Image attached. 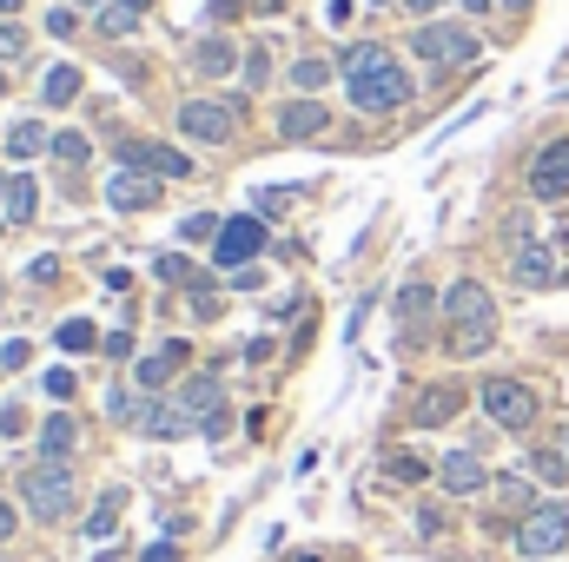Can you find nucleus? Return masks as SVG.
Here are the masks:
<instances>
[{"instance_id": "nucleus-1", "label": "nucleus", "mask_w": 569, "mask_h": 562, "mask_svg": "<svg viewBox=\"0 0 569 562\" xmlns=\"http://www.w3.org/2000/svg\"><path fill=\"white\" fill-rule=\"evenodd\" d=\"M338 66H345L351 106H365V113H398L411 99V73L391 60V46H351Z\"/></svg>"}, {"instance_id": "nucleus-2", "label": "nucleus", "mask_w": 569, "mask_h": 562, "mask_svg": "<svg viewBox=\"0 0 569 562\" xmlns=\"http://www.w3.org/2000/svg\"><path fill=\"white\" fill-rule=\"evenodd\" d=\"M239 113H245V99H179V139H192V146H225L232 139V126H239Z\"/></svg>"}, {"instance_id": "nucleus-3", "label": "nucleus", "mask_w": 569, "mask_h": 562, "mask_svg": "<svg viewBox=\"0 0 569 562\" xmlns=\"http://www.w3.org/2000/svg\"><path fill=\"white\" fill-rule=\"evenodd\" d=\"M20 503H27L40 523H60V517L73 510V470H66V464H33V470L20 477Z\"/></svg>"}, {"instance_id": "nucleus-4", "label": "nucleus", "mask_w": 569, "mask_h": 562, "mask_svg": "<svg viewBox=\"0 0 569 562\" xmlns=\"http://www.w3.org/2000/svg\"><path fill=\"white\" fill-rule=\"evenodd\" d=\"M411 46H418V60H431V66H471V60H477V33L457 26V20H424V26L411 33Z\"/></svg>"}, {"instance_id": "nucleus-5", "label": "nucleus", "mask_w": 569, "mask_h": 562, "mask_svg": "<svg viewBox=\"0 0 569 562\" xmlns=\"http://www.w3.org/2000/svg\"><path fill=\"white\" fill-rule=\"evenodd\" d=\"M477 404H484V417L504 424V431H530V424H537V391H530L524 378H491V384L477 391Z\"/></svg>"}, {"instance_id": "nucleus-6", "label": "nucleus", "mask_w": 569, "mask_h": 562, "mask_svg": "<svg viewBox=\"0 0 569 562\" xmlns=\"http://www.w3.org/2000/svg\"><path fill=\"white\" fill-rule=\"evenodd\" d=\"M569 543V503H537L524 523H517V550L530 562H550Z\"/></svg>"}, {"instance_id": "nucleus-7", "label": "nucleus", "mask_w": 569, "mask_h": 562, "mask_svg": "<svg viewBox=\"0 0 569 562\" xmlns=\"http://www.w3.org/2000/svg\"><path fill=\"white\" fill-rule=\"evenodd\" d=\"M444 318H451L457 331H471V325H497V298H491L477 278H457V285L444 291Z\"/></svg>"}, {"instance_id": "nucleus-8", "label": "nucleus", "mask_w": 569, "mask_h": 562, "mask_svg": "<svg viewBox=\"0 0 569 562\" xmlns=\"http://www.w3.org/2000/svg\"><path fill=\"white\" fill-rule=\"evenodd\" d=\"M530 192H537V199H569V139L537 146V159H530Z\"/></svg>"}, {"instance_id": "nucleus-9", "label": "nucleus", "mask_w": 569, "mask_h": 562, "mask_svg": "<svg viewBox=\"0 0 569 562\" xmlns=\"http://www.w3.org/2000/svg\"><path fill=\"white\" fill-rule=\"evenodd\" d=\"M212 252H219V265H225V272H239V265H252V258L265 252V225H259V219H232V225L219 232V245H212Z\"/></svg>"}, {"instance_id": "nucleus-10", "label": "nucleus", "mask_w": 569, "mask_h": 562, "mask_svg": "<svg viewBox=\"0 0 569 562\" xmlns=\"http://www.w3.org/2000/svg\"><path fill=\"white\" fill-rule=\"evenodd\" d=\"M325 126H331V113H325L318 99H292V106H278V139H285V146L325 139Z\"/></svg>"}, {"instance_id": "nucleus-11", "label": "nucleus", "mask_w": 569, "mask_h": 562, "mask_svg": "<svg viewBox=\"0 0 569 562\" xmlns=\"http://www.w3.org/2000/svg\"><path fill=\"white\" fill-rule=\"evenodd\" d=\"M438 484H444L451 497H477V490H491V470H484V457L457 450V457H444V464H438Z\"/></svg>"}, {"instance_id": "nucleus-12", "label": "nucleus", "mask_w": 569, "mask_h": 562, "mask_svg": "<svg viewBox=\"0 0 569 562\" xmlns=\"http://www.w3.org/2000/svg\"><path fill=\"white\" fill-rule=\"evenodd\" d=\"M510 278L537 291V285H557V278H563V265H557V252H550V245H517V258H510Z\"/></svg>"}, {"instance_id": "nucleus-13", "label": "nucleus", "mask_w": 569, "mask_h": 562, "mask_svg": "<svg viewBox=\"0 0 569 562\" xmlns=\"http://www.w3.org/2000/svg\"><path fill=\"white\" fill-rule=\"evenodd\" d=\"M106 199H113L119 212H146V205H159V179H146V172H113V179H106Z\"/></svg>"}, {"instance_id": "nucleus-14", "label": "nucleus", "mask_w": 569, "mask_h": 562, "mask_svg": "<svg viewBox=\"0 0 569 562\" xmlns=\"http://www.w3.org/2000/svg\"><path fill=\"white\" fill-rule=\"evenodd\" d=\"M172 404H179V417H186V424H206L212 411H225V404H219V378H212V371L186 378V391H179Z\"/></svg>"}, {"instance_id": "nucleus-15", "label": "nucleus", "mask_w": 569, "mask_h": 562, "mask_svg": "<svg viewBox=\"0 0 569 562\" xmlns=\"http://www.w3.org/2000/svg\"><path fill=\"white\" fill-rule=\"evenodd\" d=\"M186 66H192L199 79H225V73H232V40H225V33H206V40H192Z\"/></svg>"}, {"instance_id": "nucleus-16", "label": "nucleus", "mask_w": 569, "mask_h": 562, "mask_svg": "<svg viewBox=\"0 0 569 562\" xmlns=\"http://www.w3.org/2000/svg\"><path fill=\"white\" fill-rule=\"evenodd\" d=\"M457 411H464V391H457V384H431V391L418 397V411H411V417H418L424 431H438V424H451Z\"/></svg>"}, {"instance_id": "nucleus-17", "label": "nucleus", "mask_w": 569, "mask_h": 562, "mask_svg": "<svg viewBox=\"0 0 569 562\" xmlns=\"http://www.w3.org/2000/svg\"><path fill=\"white\" fill-rule=\"evenodd\" d=\"M73 450H80V424H73L66 411L46 417V424H40V457H46V464H66Z\"/></svg>"}, {"instance_id": "nucleus-18", "label": "nucleus", "mask_w": 569, "mask_h": 562, "mask_svg": "<svg viewBox=\"0 0 569 562\" xmlns=\"http://www.w3.org/2000/svg\"><path fill=\"white\" fill-rule=\"evenodd\" d=\"M0 205H7V225H27V219H33V205H40L33 179H27V172H20V179H13V172H0Z\"/></svg>"}, {"instance_id": "nucleus-19", "label": "nucleus", "mask_w": 569, "mask_h": 562, "mask_svg": "<svg viewBox=\"0 0 569 562\" xmlns=\"http://www.w3.org/2000/svg\"><path fill=\"white\" fill-rule=\"evenodd\" d=\"M33 152H53V132L40 119H13L7 126V159H33Z\"/></svg>"}, {"instance_id": "nucleus-20", "label": "nucleus", "mask_w": 569, "mask_h": 562, "mask_svg": "<svg viewBox=\"0 0 569 562\" xmlns=\"http://www.w3.org/2000/svg\"><path fill=\"white\" fill-rule=\"evenodd\" d=\"M179 364H186V344H179V338H172V344H166V351H152V358H146V364H139V391H166V378H172V371H179Z\"/></svg>"}, {"instance_id": "nucleus-21", "label": "nucleus", "mask_w": 569, "mask_h": 562, "mask_svg": "<svg viewBox=\"0 0 569 562\" xmlns=\"http://www.w3.org/2000/svg\"><path fill=\"white\" fill-rule=\"evenodd\" d=\"M119 510H126V490H99V503H93V517H86V537L106 543V537L119 530Z\"/></svg>"}, {"instance_id": "nucleus-22", "label": "nucleus", "mask_w": 569, "mask_h": 562, "mask_svg": "<svg viewBox=\"0 0 569 562\" xmlns=\"http://www.w3.org/2000/svg\"><path fill=\"white\" fill-rule=\"evenodd\" d=\"M73 93H80V66H73V60L46 66V79H40V99H46V106H66Z\"/></svg>"}, {"instance_id": "nucleus-23", "label": "nucleus", "mask_w": 569, "mask_h": 562, "mask_svg": "<svg viewBox=\"0 0 569 562\" xmlns=\"http://www.w3.org/2000/svg\"><path fill=\"white\" fill-rule=\"evenodd\" d=\"M106 411H113V424H126V431H146V417H152L146 391H113V397H106Z\"/></svg>"}, {"instance_id": "nucleus-24", "label": "nucleus", "mask_w": 569, "mask_h": 562, "mask_svg": "<svg viewBox=\"0 0 569 562\" xmlns=\"http://www.w3.org/2000/svg\"><path fill=\"white\" fill-rule=\"evenodd\" d=\"M146 172L152 179H192V159L179 146H146Z\"/></svg>"}, {"instance_id": "nucleus-25", "label": "nucleus", "mask_w": 569, "mask_h": 562, "mask_svg": "<svg viewBox=\"0 0 569 562\" xmlns=\"http://www.w3.org/2000/svg\"><path fill=\"white\" fill-rule=\"evenodd\" d=\"M438 305H444V298H438V291H431V285H424V278H418V285H404V291H398V318H404V325H418V318H431V311H438Z\"/></svg>"}, {"instance_id": "nucleus-26", "label": "nucleus", "mask_w": 569, "mask_h": 562, "mask_svg": "<svg viewBox=\"0 0 569 562\" xmlns=\"http://www.w3.org/2000/svg\"><path fill=\"white\" fill-rule=\"evenodd\" d=\"M53 159H60V166H66V179H73V172H80V166L93 159V146H86V132H53Z\"/></svg>"}, {"instance_id": "nucleus-27", "label": "nucleus", "mask_w": 569, "mask_h": 562, "mask_svg": "<svg viewBox=\"0 0 569 562\" xmlns=\"http://www.w3.org/2000/svg\"><path fill=\"white\" fill-rule=\"evenodd\" d=\"M530 477L557 490V484H563V477H569V457H563V450H537V457H530Z\"/></svg>"}, {"instance_id": "nucleus-28", "label": "nucleus", "mask_w": 569, "mask_h": 562, "mask_svg": "<svg viewBox=\"0 0 569 562\" xmlns=\"http://www.w3.org/2000/svg\"><path fill=\"white\" fill-rule=\"evenodd\" d=\"M325 79H331V60H298V66H292V86H298L305 99H312Z\"/></svg>"}, {"instance_id": "nucleus-29", "label": "nucleus", "mask_w": 569, "mask_h": 562, "mask_svg": "<svg viewBox=\"0 0 569 562\" xmlns=\"http://www.w3.org/2000/svg\"><path fill=\"white\" fill-rule=\"evenodd\" d=\"M219 232H225V225H219L212 212H192V219L179 225V238H186V245H219Z\"/></svg>"}, {"instance_id": "nucleus-30", "label": "nucleus", "mask_w": 569, "mask_h": 562, "mask_svg": "<svg viewBox=\"0 0 569 562\" xmlns=\"http://www.w3.org/2000/svg\"><path fill=\"white\" fill-rule=\"evenodd\" d=\"M53 338H60V351H93V344H99V331H93L86 318H66Z\"/></svg>"}, {"instance_id": "nucleus-31", "label": "nucleus", "mask_w": 569, "mask_h": 562, "mask_svg": "<svg viewBox=\"0 0 569 562\" xmlns=\"http://www.w3.org/2000/svg\"><path fill=\"white\" fill-rule=\"evenodd\" d=\"M491 338H497V325H471V331H457V338H451V351H457V358H484V351H491Z\"/></svg>"}, {"instance_id": "nucleus-32", "label": "nucleus", "mask_w": 569, "mask_h": 562, "mask_svg": "<svg viewBox=\"0 0 569 562\" xmlns=\"http://www.w3.org/2000/svg\"><path fill=\"white\" fill-rule=\"evenodd\" d=\"M497 510H524V517H530V510H537V503H530V484H524V477H504V484H497Z\"/></svg>"}, {"instance_id": "nucleus-33", "label": "nucleus", "mask_w": 569, "mask_h": 562, "mask_svg": "<svg viewBox=\"0 0 569 562\" xmlns=\"http://www.w3.org/2000/svg\"><path fill=\"white\" fill-rule=\"evenodd\" d=\"M133 26H139V13H133V7H119V0L99 13V33H106V40H119V33H133Z\"/></svg>"}, {"instance_id": "nucleus-34", "label": "nucleus", "mask_w": 569, "mask_h": 562, "mask_svg": "<svg viewBox=\"0 0 569 562\" xmlns=\"http://www.w3.org/2000/svg\"><path fill=\"white\" fill-rule=\"evenodd\" d=\"M239 66H245V86H265V79H272V46H245Z\"/></svg>"}, {"instance_id": "nucleus-35", "label": "nucleus", "mask_w": 569, "mask_h": 562, "mask_svg": "<svg viewBox=\"0 0 569 562\" xmlns=\"http://www.w3.org/2000/svg\"><path fill=\"white\" fill-rule=\"evenodd\" d=\"M159 278H166V285H186V291H206V278H199L186 258H159Z\"/></svg>"}, {"instance_id": "nucleus-36", "label": "nucleus", "mask_w": 569, "mask_h": 562, "mask_svg": "<svg viewBox=\"0 0 569 562\" xmlns=\"http://www.w3.org/2000/svg\"><path fill=\"white\" fill-rule=\"evenodd\" d=\"M391 477H398V484H424V477H431V464L404 450V457H391Z\"/></svg>"}, {"instance_id": "nucleus-37", "label": "nucleus", "mask_w": 569, "mask_h": 562, "mask_svg": "<svg viewBox=\"0 0 569 562\" xmlns=\"http://www.w3.org/2000/svg\"><path fill=\"white\" fill-rule=\"evenodd\" d=\"M20 53H27V26L7 20V26H0V60H20Z\"/></svg>"}, {"instance_id": "nucleus-38", "label": "nucleus", "mask_w": 569, "mask_h": 562, "mask_svg": "<svg viewBox=\"0 0 569 562\" xmlns=\"http://www.w3.org/2000/svg\"><path fill=\"white\" fill-rule=\"evenodd\" d=\"M20 364H33V344H27V338L0 344V371H20Z\"/></svg>"}, {"instance_id": "nucleus-39", "label": "nucleus", "mask_w": 569, "mask_h": 562, "mask_svg": "<svg viewBox=\"0 0 569 562\" xmlns=\"http://www.w3.org/2000/svg\"><path fill=\"white\" fill-rule=\"evenodd\" d=\"M73 26H80V13H73V7H60V13H46V33H53V40H66Z\"/></svg>"}, {"instance_id": "nucleus-40", "label": "nucleus", "mask_w": 569, "mask_h": 562, "mask_svg": "<svg viewBox=\"0 0 569 562\" xmlns=\"http://www.w3.org/2000/svg\"><path fill=\"white\" fill-rule=\"evenodd\" d=\"M73 391H80V384H73V371H46V397H60V404H66Z\"/></svg>"}, {"instance_id": "nucleus-41", "label": "nucleus", "mask_w": 569, "mask_h": 562, "mask_svg": "<svg viewBox=\"0 0 569 562\" xmlns=\"http://www.w3.org/2000/svg\"><path fill=\"white\" fill-rule=\"evenodd\" d=\"M232 285H239V291H259V285H265V272H259V265H239V272H232Z\"/></svg>"}, {"instance_id": "nucleus-42", "label": "nucleus", "mask_w": 569, "mask_h": 562, "mask_svg": "<svg viewBox=\"0 0 569 562\" xmlns=\"http://www.w3.org/2000/svg\"><path fill=\"white\" fill-rule=\"evenodd\" d=\"M99 351H106V358H126V351H133V331H113V338H99Z\"/></svg>"}, {"instance_id": "nucleus-43", "label": "nucleus", "mask_w": 569, "mask_h": 562, "mask_svg": "<svg viewBox=\"0 0 569 562\" xmlns=\"http://www.w3.org/2000/svg\"><path fill=\"white\" fill-rule=\"evenodd\" d=\"M20 424H27V411H20V404H0V431L20 437Z\"/></svg>"}, {"instance_id": "nucleus-44", "label": "nucleus", "mask_w": 569, "mask_h": 562, "mask_svg": "<svg viewBox=\"0 0 569 562\" xmlns=\"http://www.w3.org/2000/svg\"><path fill=\"white\" fill-rule=\"evenodd\" d=\"M351 13H358V7H351V0H331V7H325V20H331V26H345V20H351Z\"/></svg>"}, {"instance_id": "nucleus-45", "label": "nucleus", "mask_w": 569, "mask_h": 562, "mask_svg": "<svg viewBox=\"0 0 569 562\" xmlns=\"http://www.w3.org/2000/svg\"><path fill=\"white\" fill-rule=\"evenodd\" d=\"M239 7H245V0H212L206 13H212V20H239Z\"/></svg>"}, {"instance_id": "nucleus-46", "label": "nucleus", "mask_w": 569, "mask_h": 562, "mask_svg": "<svg viewBox=\"0 0 569 562\" xmlns=\"http://www.w3.org/2000/svg\"><path fill=\"white\" fill-rule=\"evenodd\" d=\"M13 530H20V517H13V503H0V543H7Z\"/></svg>"}, {"instance_id": "nucleus-47", "label": "nucleus", "mask_w": 569, "mask_h": 562, "mask_svg": "<svg viewBox=\"0 0 569 562\" xmlns=\"http://www.w3.org/2000/svg\"><path fill=\"white\" fill-rule=\"evenodd\" d=\"M172 556H179L172 543H152V550H146V562H172Z\"/></svg>"}, {"instance_id": "nucleus-48", "label": "nucleus", "mask_w": 569, "mask_h": 562, "mask_svg": "<svg viewBox=\"0 0 569 562\" xmlns=\"http://www.w3.org/2000/svg\"><path fill=\"white\" fill-rule=\"evenodd\" d=\"M119 7H133V13H146V7H152V0H119Z\"/></svg>"}, {"instance_id": "nucleus-49", "label": "nucleus", "mask_w": 569, "mask_h": 562, "mask_svg": "<svg viewBox=\"0 0 569 562\" xmlns=\"http://www.w3.org/2000/svg\"><path fill=\"white\" fill-rule=\"evenodd\" d=\"M404 7H418V13H431V7H438V0H404Z\"/></svg>"}, {"instance_id": "nucleus-50", "label": "nucleus", "mask_w": 569, "mask_h": 562, "mask_svg": "<svg viewBox=\"0 0 569 562\" xmlns=\"http://www.w3.org/2000/svg\"><path fill=\"white\" fill-rule=\"evenodd\" d=\"M504 7H510V13H524V7H530V0H504Z\"/></svg>"}, {"instance_id": "nucleus-51", "label": "nucleus", "mask_w": 569, "mask_h": 562, "mask_svg": "<svg viewBox=\"0 0 569 562\" xmlns=\"http://www.w3.org/2000/svg\"><path fill=\"white\" fill-rule=\"evenodd\" d=\"M13 7H20V0H0V13H13Z\"/></svg>"}, {"instance_id": "nucleus-52", "label": "nucleus", "mask_w": 569, "mask_h": 562, "mask_svg": "<svg viewBox=\"0 0 569 562\" xmlns=\"http://www.w3.org/2000/svg\"><path fill=\"white\" fill-rule=\"evenodd\" d=\"M365 7H391V0H365Z\"/></svg>"}, {"instance_id": "nucleus-53", "label": "nucleus", "mask_w": 569, "mask_h": 562, "mask_svg": "<svg viewBox=\"0 0 569 562\" xmlns=\"http://www.w3.org/2000/svg\"><path fill=\"white\" fill-rule=\"evenodd\" d=\"M73 7H99V0H73Z\"/></svg>"}, {"instance_id": "nucleus-54", "label": "nucleus", "mask_w": 569, "mask_h": 562, "mask_svg": "<svg viewBox=\"0 0 569 562\" xmlns=\"http://www.w3.org/2000/svg\"><path fill=\"white\" fill-rule=\"evenodd\" d=\"M563 457H569V431H563Z\"/></svg>"}, {"instance_id": "nucleus-55", "label": "nucleus", "mask_w": 569, "mask_h": 562, "mask_svg": "<svg viewBox=\"0 0 569 562\" xmlns=\"http://www.w3.org/2000/svg\"><path fill=\"white\" fill-rule=\"evenodd\" d=\"M0 93H7V73H0Z\"/></svg>"}, {"instance_id": "nucleus-56", "label": "nucleus", "mask_w": 569, "mask_h": 562, "mask_svg": "<svg viewBox=\"0 0 569 562\" xmlns=\"http://www.w3.org/2000/svg\"><path fill=\"white\" fill-rule=\"evenodd\" d=\"M298 562H318V556H298Z\"/></svg>"}]
</instances>
